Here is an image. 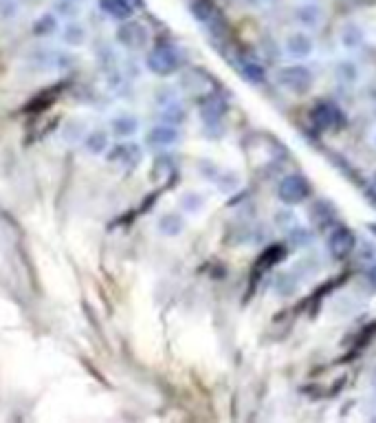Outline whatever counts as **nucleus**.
Returning <instances> with one entry per match:
<instances>
[{
	"instance_id": "f257e3e1",
	"label": "nucleus",
	"mask_w": 376,
	"mask_h": 423,
	"mask_svg": "<svg viewBox=\"0 0 376 423\" xmlns=\"http://www.w3.org/2000/svg\"><path fill=\"white\" fill-rule=\"evenodd\" d=\"M183 53L172 42H159L145 53V69L156 77H172L181 71Z\"/></svg>"
},
{
	"instance_id": "f03ea898",
	"label": "nucleus",
	"mask_w": 376,
	"mask_h": 423,
	"mask_svg": "<svg viewBox=\"0 0 376 423\" xmlns=\"http://www.w3.org/2000/svg\"><path fill=\"white\" fill-rule=\"evenodd\" d=\"M273 82L290 95H306L315 84V73L304 62H293L273 71Z\"/></svg>"
},
{
	"instance_id": "7ed1b4c3",
	"label": "nucleus",
	"mask_w": 376,
	"mask_h": 423,
	"mask_svg": "<svg viewBox=\"0 0 376 423\" xmlns=\"http://www.w3.org/2000/svg\"><path fill=\"white\" fill-rule=\"evenodd\" d=\"M313 194V186H310L308 178L302 172H288L282 176V181L277 183V199L282 205L295 207L302 205L310 199Z\"/></svg>"
},
{
	"instance_id": "20e7f679",
	"label": "nucleus",
	"mask_w": 376,
	"mask_h": 423,
	"mask_svg": "<svg viewBox=\"0 0 376 423\" xmlns=\"http://www.w3.org/2000/svg\"><path fill=\"white\" fill-rule=\"evenodd\" d=\"M114 40H117V44L123 46L126 51H143L150 42V31L143 22L130 18L119 22L117 31H114Z\"/></svg>"
},
{
	"instance_id": "39448f33",
	"label": "nucleus",
	"mask_w": 376,
	"mask_h": 423,
	"mask_svg": "<svg viewBox=\"0 0 376 423\" xmlns=\"http://www.w3.org/2000/svg\"><path fill=\"white\" fill-rule=\"evenodd\" d=\"M282 51H284V56L290 58L293 62H306V60H310V58L315 56L317 42H315L313 36H310V31L297 29V31H290V34L284 36Z\"/></svg>"
},
{
	"instance_id": "423d86ee",
	"label": "nucleus",
	"mask_w": 376,
	"mask_h": 423,
	"mask_svg": "<svg viewBox=\"0 0 376 423\" xmlns=\"http://www.w3.org/2000/svg\"><path fill=\"white\" fill-rule=\"evenodd\" d=\"M356 249V234L350 230L348 225H333L325 236V252H328L335 260H343Z\"/></svg>"
},
{
	"instance_id": "0eeeda50",
	"label": "nucleus",
	"mask_w": 376,
	"mask_h": 423,
	"mask_svg": "<svg viewBox=\"0 0 376 423\" xmlns=\"http://www.w3.org/2000/svg\"><path fill=\"white\" fill-rule=\"evenodd\" d=\"M143 159V150L141 145L135 141H126L121 139L119 143H114L106 152V161L112 166H119L123 170H135Z\"/></svg>"
},
{
	"instance_id": "6e6552de",
	"label": "nucleus",
	"mask_w": 376,
	"mask_h": 423,
	"mask_svg": "<svg viewBox=\"0 0 376 423\" xmlns=\"http://www.w3.org/2000/svg\"><path fill=\"white\" fill-rule=\"evenodd\" d=\"M310 124L317 130H339L346 124V115L335 102H317L310 110Z\"/></svg>"
},
{
	"instance_id": "1a4fd4ad",
	"label": "nucleus",
	"mask_w": 376,
	"mask_h": 423,
	"mask_svg": "<svg viewBox=\"0 0 376 423\" xmlns=\"http://www.w3.org/2000/svg\"><path fill=\"white\" fill-rule=\"evenodd\" d=\"M183 141V133L178 126H170V124H154L148 133H145V145L152 150H170L174 145H178Z\"/></svg>"
},
{
	"instance_id": "9d476101",
	"label": "nucleus",
	"mask_w": 376,
	"mask_h": 423,
	"mask_svg": "<svg viewBox=\"0 0 376 423\" xmlns=\"http://www.w3.org/2000/svg\"><path fill=\"white\" fill-rule=\"evenodd\" d=\"M229 112V104L224 97L211 93V95H205L201 104H199V115L203 119L205 126H220L222 119L227 117Z\"/></svg>"
},
{
	"instance_id": "9b49d317",
	"label": "nucleus",
	"mask_w": 376,
	"mask_h": 423,
	"mask_svg": "<svg viewBox=\"0 0 376 423\" xmlns=\"http://www.w3.org/2000/svg\"><path fill=\"white\" fill-rule=\"evenodd\" d=\"M199 170L203 172V176L207 181H211L216 188L224 190V192H231L238 188L240 183V174L234 172V170H227V168H220L216 164H211V161H201L199 164Z\"/></svg>"
},
{
	"instance_id": "f8f14e48",
	"label": "nucleus",
	"mask_w": 376,
	"mask_h": 423,
	"mask_svg": "<svg viewBox=\"0 0 376 423\" xmlns=\"http://www.w3.org/2000/svg\"><path fill=\"white\" fill-rule=\"evenodd\" d=\"M189 11L194 15V20L209 31H218L222 25V13L214 3H211V0H192Z\"/></svg>"
},
{
	"instance_id": "ddd939ff",
	"label": "nucleus",
	"mask_w": 376,
	"mask_h": 423,
	"mask_svg": "<svg viewBox=\"0 0 376 423\" xmlns=\"http://www.w3.org/2000/svg\"><path fill=\"white\" fill-rule=\"evenodd\" d=\"M293 18H295L300 29L315 31L323 22V9L319 7L317 0H302L295 7V11H293Z\"/></svg>"
},
{
	"instance_id": "4468645a",
	"label": "nucleus",
	"mask_w": 376,
	"mask_h": 423,
	"mask_svg": "<svg viewBox=\"0 0 376 423\" xmlns=\"http://www.w3.org/2000/svg\"><path fill=\"white\" fill-rule=\"evenodd\" d=\"M308 221H310V225H313V230L328 232L333 225H337V209L330 201L317 199L308 209Z\"/></svg>"
},
{
	"instance_id": "2eb2a0df",
	"label": "nucleus",
	"mask_w": 376,
	"mask_h": 423,
	"mask_svg": "<svg viewBox=\"0 0 376 423\" xmlns=\"http://www.w3.org/2000/svg\"><path fill=\"white\" fill-rule=\"evenodd\" d=\"M333 75H335V79H337V84L348 86V89H354V86L363 79V69H361V64H358L356 60H352V58H341V60L335 62Z\"/></svg>"
},
{
	"instance_id": "dca6fc26",
	"label": "nucleus",
	"mask_w": 376,
	"mask_h": 423,
	"mask_svg": "<svg viewBox=\"0 0 376 423\" xmlns=\"http://www.w3.org/2000/svg\"><path fill=\"white\" fill-rule=\"evenodd\" d=\"M365 40H368V34H365L363 25H358L354 20H348V22L341 25V29H339V44H341L343 51H350V53L358 51V48L365 46Z\"/></svg>"
},
{
	"instance_id": "f3484780",
	"label": "nucleus",
	"mask_w": 376,
	"mask_h": 423,
	"mask_svg": "<svg viewBox=\"0 0 376 423\" xmlns=\"http://www.w3.org/2000/svg\"><path fill=\"white\" fill-rule=\"evenodd\" d=\"M187 227L183 212H166L156 219V232L163 238H178Z\"/></svg>"
},
{
	"instance_id": "a211bd4d",
	"label": "nucleus",
	"mask_w": 376,
	"mask_h": 423,
	"mask_svg": "<svg viewBox=\"0 0 376 423\" xmlns=\"http://www.w3.org/2000/svg\"><path fill=\"white\" fill-rule=\"evenodd\" d=\"M141 128V119L133 112H119L110 119V133L117 139H133Z\"/></svg>"
},
{
	"instance_id": "6ab92c4d",
	"label": "nucleus",
	"mask_w": 376,
	"mask_h": 423,
	"mask_svg": "<svg viewBox=\"0 0 376 423\" xmlns=\"http://www.w3.org/2000/svg\"><path fill=\"white\" fill-rule=\"evenodd\" d=\"M100 9L108 15V18L123 22L135 15V3L133 0H97Z\"/></svg>"
},
{
	"instance_id": "aec40b11",
	"label": "nucleus",
	"mask_w": 376,
	"mask_h": 423,
	"mask_svg": "<svg viewBox=\"0 0 376 423\" xmlns=\"http://www.w3.org/2000/svg\"><path fill=\"white\" fill-rule=\"evenodd\" d=\"M81 145H84V150L93 157H102L108 152L110 148V135L106 133L104 128H95L90 133H86L81 137Z\"/></svg>"
},
{
	"instance_id": "412c9836",
	"label": "nucleus",
	"mask_w": 376,
	"mask_h": 423,
	"mask_svg": "<svg viewBox=\"0 0 376 423\" xmlns=\"http://www.w3.org/2000/svg\"><path fill=\"white\" fill-rule=\"evenodd\" d=\"M187 119V110L181 100H172L166 104H159V122L181 128Z\"/></svg>"
},
{
	"instance_id": "4be33fe9",
	"label": "nucleus",
	"mask_w": 376,
	"mask_h": 423,
	"mask_svg": "<svg viewBox=\"0 0 376 423\" xmlns=\"http://www.w3.org/2000/svg\"><path fill=\"white\" fill-rule=\"evenodd\" d=\"M238 71L249 84H264L267 82V69L260 62L251 60V58H240L238 60Z\"/></svg>"
},
{
	"instance_id": "5701e85b",
	"label": "nucleus",
	"mask_w": 376,
	"mask_h": 423,
	"mask_svg": "<svg viewBox=\"0 0 376 423\" xmlns=\"http://www.w3.org/2000/svg\"><path fill=\"white\" fill-rule=\"evenodd\" d=\"M286 240H288V245H293L295 249H308V247H313V242H315V230L297 223L295 227H290L286 232Z\"/></svg>"
},
{
	"instance_id": "b1692460",
	"label": "nucleus",
	"mask_w": 376,
	"mask_h": 423,
	"mask_svg": "<svg viewBox=\"0 0 376 423\" xmlns=\"http://www.w3.org/2000/svg\"><path fill=\"white\" fill-rule=\"evenodd\" d=\"M86 40H88V31H86V27L81 25V22L69 20L67 25L62 27V42L67 44V46H71V48L84 46Z\"/></svg>"
},
{
	"instance_id": "393cba45",
	"label": "nucleus",
	"mask_w": 376,
	"mask_h": 423,
	"mask_svg": "<svg viewBox=\"0 0 376 423\" xmlns=\"http://www.w3.org/2000/svg\"><path fill=\"white\" fill-rule=\"evenodd\" d=\"M297 289H300V275H297V271H282V273L275 275L273 291H275L277 296L288 298V296L295 294Z\"/></svg>"
},
{
	"instance_id": "a878e982",
	"label": "nucleus",
	"mask_w": 376,
	"mask_h": 423,
	"mask_svg": "<svg viewBox=\"0 0 376 423\" xmlns=\"http://www.w3.org/2000/svg\"><path fill=\"white\" fill-rule=\"evenodd\" d=\"M178 205H181V212L183 214H189V216H199L203 214V209L207 207V197L201 192H185L181 199H178Z\"/></svg>"
},
{
	"instance_id": "bb28decb",
	"label": "nucleus",
	"mask_w": 376,
	"mask_h": 423,
	"mask_svg": "<svg viewBox=\"0 0 376 423\" xmlns=\"http://www.w3.org/2000/svg\"><path fill=\"white\" fill-rule=\"evenodd\" d=\"M58 29H60V22H58V15L55 13H44V15H40V18L34 22V34L38 38L53 36V34H58Z\"/></svg>"
},
{
	"instance_id": "cd10ccee",
	"label": "nucleus",
	"mask_w": 376,
	"mask_h": 423,
	"mask_svg": "<svg viewBox=\"0 0 376 423\" xmlns=\"http://www.w3.org/2000/svg\"><path fill=\"white\" fill-rule=\"evenodd\" d=\"M273 223H275L277 230L288 232L290 227H295V225L300 223V219H297V214H295V212H293L288 205H284V209H277V212H275Z\"/></svg>"
},
{
	"instance_id": "c85d7f7f",
	"label": "nucleus",
	"mask_w": 376,
	"mask_h": 423,
	"mask_svg": "<svg viewBox=\"0 0 376 423\" xmlns=\"http://www.w3.org/2000/svg\"><path fill=\"white\" fill-rule=\"evenodd\" d=\"M55 11L64 18H75L79 13V0H55Z\"/></svg>"
},
{
	"instance_id": "c756f323",
	"label": "nucleus",
	"mask_w": 376,
	"mask_h": 423,
	"mask_svg": "<svg viewBox=\"0 0 376 423\" xmlns=\"http://www.w3.org/2000/svg\"><path fill=\"white\" fill-rule=\"evenodd\" d=\"M365 278H368V282L376 289V263H370V265H368Z\"/></svg>"
},
{
	"instance_id": "7c9ffc66",
	"label": "nucleus",
	"mask_w": 376,
	"mask_h": 423,
	"mask_svg": "<svg viewBox=\"0 0 376 423\" xmlns=\"http://www.w3.org/2000/svg\"><path fill=\"white\" fill-rule=\"evenodd\" d=\"M244 3L251 7H269V5H277L280 0H244Z\"/></svg>"
},
{
	"instance_id": "2f4dec72",
	"label": "nucleus",
	"mask_w": 376,
	"mask_h": 423,
	"mask_svg": "<svg viewBox=\"0 0 376 423\" xmlns=\"http://www.w3.org/2000/svg\"><path fill=\"white\" fill-rule=\"evenodd\" d=\"M365 97H368L370 106H372V104H376V84H372V86H368V89H365Z\"/></svg>"
},
{
	"instance_id": "473e14b6",
	"label": "nucleus",
	"mask_w": 376,
	"mask_h": 423,
	"mask_svg": "<svg viewBox=\"0 0 376 423\" xmlns=\"http://www.w3.org/2000/svg\"><path fill=\"white\" fill-rule=\"evenodd\" d=\"M372 145L376 148V128H374V133H372Z\"/></svg>"
},
{
	"instance_id": "72a5a7b5",
	"label": "nucleus",
	"mask_w": 376,
	"mask_h": 423,
	"mask_svg": "<svg viewBox=\"0 0 376 423\" xmlns=\"http://www.w3.org/2000/svg\"><path fill=\"white\" fill-rule=\"evenodd\" d=\"M372 181H374V188H376V172H374V176H372Z\"/></svg>"
},
{
	"instance_id": "f704fd0d",
	"label": "nucleus",
	"mask_w": 376,
	"mask_h": 423,
	"mask_svg": "<svg viewBox=\"0 0 376 423\" xmlns=\"http://www.w3.org/2000/svg\"><path fill=\"white\" fill-rule=\"evenodd\" d=\"M374 395H376V377H374Z\"/></svg>"
},
{
	"instance_id": "c9c22d12",
	"label": "nucleus",
	"mask_w": 376,
	"mask_h": 423,
	"mask_svg": "<svg viewBox=\"0 0 376 423\" xmlns=\"http://www.w3.org/2000/svg\"><path fill=\"white\" fill-rule=\"evenodd\" d=\"M79 3H81V0H79Z\"/></svg>"
}]
</instances>
